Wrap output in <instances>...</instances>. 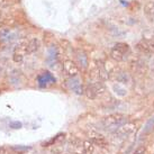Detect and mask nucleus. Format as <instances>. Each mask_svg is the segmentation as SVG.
I'll return each mask as SVG.
<instances>
[{
  "mask_svg": "<svg viewBox=\"0 0 154 154\" xmlns=\"http://www.w3.org/2000/svg\"><path fill=\"white\" fill-rule=\"evenodd\" d=\"M9 127L13 129H19L23 127V124L20 122H18V120H15V122H10L9 123Z\"/></svg>",
  "mask_w": 154,
  "mask_h": 154,
  "instance_id": "5701e85b",
  "label": "nucleus"
},
{
  "mask_svg": "<svg viewBox=\"0 0 154 154\" xmlns=\"http://www.w3.org/2000/svg\"><path fill=\"white\" fill-rule=\"evenodd\" d=\"M37 80H38V85L41 87H48L50 85L55 83V79L50 72H43L42 74H39Z\"/></svg>",
  "mask_w": 154,
  "mask_h": 154,
  "instance_id": "9d476101",
  "label": "nucleus"
},
{
  "mask_svg": "<svg viewBox=\"0 0 154 154\" xmlns=\"http://www.w3.org/2000/svg\"><path fill=\"white\" fill-rule=\"evenodd\" d=\"M68 150L72 154H85L83 153V142L77 137H71L68 142Z\"/></svg>",
  "mask_w": 154,
  "mask_h": 154,
  "instance_id": "20e7f679",
  "label": "nucleus"
},
{
  "mask_svg": "<svg viewBox=\"0 0 154 154\" xmlns=\"http://www.w3.org/2000/svg\"><path fill=\"white\" fill-rule=\"evenodd\" d=\"M39 46H41V42H39L37 38H33L28 42V48H27V53L28 54H32V53H35L36 51H38Z\"/></svg>",
  "mask_w": 154,
  "mask_h": 154,
  "instance_id": "2eb2a0df",
  "label": "nucleus"
},
{
  "mask_svg": "<svg viewBox=\"0 0 154 154\" xmlns=\"http://www.w3.org/2000/svg\"><path fill=\"white\" fill-rule=\"evenodd\" d=\"M7 28H9V27H7V26L5 25L2 22H0V37L2 36V34L6 32V29H7Z\"/></svg>",
  "mask_w": 154,
  "mask_h": 154,
  "instance_id": "a878e982",
  "label": "nucleus"
},
{
  "mask_svg": "<svg viewBox=\"0 0 154 154\" xmlns=\"http://www.w3.org/2000/svg\"><path fill=\"white\" fill-rule=\"evenodd\" d=\"M28 39L27 38H20L17 42V44L15 45V48H14V54H13V60L18 63V62H22L24 56L27 53V48H28Z\"/></svg>",
  "mask_w": 154,
  "mask_h": 154,
  "instance_id": "f03ea898",
  "label": "nucleus"
},
{
  "mask_svg": "<svg viewBox=\"0 0 154 154\" xmlns=\"http://www.w3.org/2000/svg\"><path fill=\"white\" fill-rule=\"evenodd\" d=\"M144 13L146 17L150 19V22L154 23V1H150L144 7Z\"/></svg>",
  "mask_w": 154,
  "mask_h": 154,
  "instance_id": "4468645a",
  "label": "nucleus"
},
{
  "mask_svg": "<svg viewBox=\"0 0 154 154\" xmlns=\"http://www.w3.org/2000/svg\"><path fill=\"white\" fill-rule=\"evenodd\" d=\"M127 116L124 114H111L103 118L101 123L107 131H115L125 123H127Z\"/></svg>",
  "mask_w": 154,
  "mask_h": 154,
  "instance_id": "f257e3e1",
  "label": "nucleus"
},
{
  "mask_svg": "<svg viewBox=\"0 0 154 154\" xmlns=\"http://www.w3.org/2000/svg\"><path fill=\"white\" fill-rule=\"evenodd\" d=\"M13 0H0V7H8L9 5H11Z\"/></svg>",
  "mask_w": 154,
  "mask_h": 154,
  "instance_id": "393cba45",
  "label": "nucleus"
},
{
  "mask_svg": "<svg viewBox=\"0 0 154 154\" xmlns=\"http://www.w3.org/2000/svg\"><path fill=\"white\" fill-rule=\"evenodd\" d=\"M10 150L13 151L15 154H24L29 150V147L24 145H14V146H10Z\"/></svg>",
  "mask_w": 154,
  "mask_h": 154,
  "instance_id": "dca6fc26",
  "label": "nucleus"
},
{
  "mask_svg": "<svg viewBox=\"0 0 154 154\" xmlns=\"http://www.w3.org/2000/svg\"><path fill=\"white\" fill-rule=\"evenodd\" d=\"M75 57H77V62L79 65H81V68L87 69L89 64V60H88V55L83 51H78L75 53Z\"/></svg>",
  "mask_w": 154,
  "mask_h": 154,
  "instance_id": "f8f14e48",
  "label": "nucleus"
},
{
  "mask_svg": "<svg viewBox=\"0 0 154 154\" xmlns=\"http://www.w3.org/2000/svg\"><path fill=\"white\" fill-rule=\"evenodd\" d=\"M85 94H86V96L89 99H96L97 98V97H96V94H94V91L92 90V88H91L90 85H88L87 88L85 89Z\"/></svg>",
  "mask_w": 154,
  "mask_h": 154,
  "instance_id": "aec40b11",
  "label": "nucleus"
},
{
  "mask_svg": "<svg viewBox=\"0 0 154 154\" xmlns=\"http://www.w3.org/2000/svg\"><path fill=\"white\" fill-rule=\"evenodd\" d=\"M153 129H154V116L151 117L150 119L147 120V123L145 124V127H144V133H150Z\"/></svg>",
  "mask_w": 154,
  "mask_h": 154,
  "instance_id": "6ab92c4d",
  "label": "nucleus"
},
{
  "mask_svg": "<svg viewBox=\"0 0 154 154\" xmlns=\"http://www.w3.org/2000/svg\"><path fill=\"white\" fill-rule=\"evenodd\" d=\"M92 90L94 91V94H96V97L98 98L99 96H101V94H105V91H106V87L103 86V82H94V83H91L90 85Z\"/></svg>",
  "mask_w": 154,
  "mask_h": 154,
  "instance_id": "ddd939ff",
  "label": "nucleus"
},
{
  "mask_svg": "<svg viewBox=\"0 0 154 154\" xmlns=\"http://www.w3.org/2000/svg\"><path fill=\"white\" fill-rule=\"evenodd\" d=\"M112 88H114V91H115L118 96H125V94H127L126 89H124L123 87H120L119 85H114V86H112Z\"/></svg>",
  "mask_w": 154,
  "mask_h": 154,
  "instance_id": "4be33fe9",
  "label": "nucleus"
},
{
  "mask_svg": "<svg viewBox=\"0 0 154 154\" xmlns=\"http://www.w3.org/2000/svg\"><path fill=\"white\" fill-rule=\"evenodd\" d=\"M145 43L147 45V47H149V50H150L151 54L154 53V39H146Z\"/></svg>",
  "mask_w": 154,
  "mask_h": 154,
  "instance_id": "b1692460",
  "label": "nucleus"
},
{
  "mask_svg": "<svg viewBox=\"0 0 154 154\" xmlns=\"http://www.w3.org/2000/svg\"><path fill=\"white\" fill-rule=\"evenodd\" d=\"M153 107H154V103H153Z\"/></svg>",
  "mask_w": 154,
  "mask_h": 154,
  "instance_id": "c756f323",
  "label": "nucleus"
},
{
  "mask_svg": "<svg viewBox=\"0 0 154 154\" xmlns=\"http://www.w3.org/2000/svg\"><path fill=\"white\" fill-rule=\"evenodd\" d=\"M8 66V60L6 57H0V75L6 71Z\"/></svg>",
  "mask_w": 154,
  "mask_h": 154,
  "instance_id": "412c9836",
  "label": "nucleus"
},
{
  "mask_svg": "<svg viewBox=\"0 0 154 154\" xmlns=\"http://www.w3.org/2000/svg\"><path fill=\"white\" fill-rule=\"evenodd\" d=\"M136 132V125L134 123H125L124 125H122L120 127L115 129L114 132V136L117 138H126L129 135H132L133 133Z\"/></svg>",
  "mask_w": 154,
  "mask_h": 154,
  "instance_id": "7ed1b4c3",
  "label": "nucleus"
},
{
  "mask_svg": "<svg viewBox=\"0 0 154 154\" xmlns=\"http://www.w3.org/2000/svg\"><path fill=\"white\" fill-rule=\"evenodd\" d=\"M94 151V144L90 141H85L83 142V153L85 154H92Z\"/></svg>",
  "mask_w": 154,
  "mask_h": 154,
  "instance_id": "f3484780",
  "label": "nucleus"
},
{
  "mask_svg": "<svg viewBox=\"0 0 154 154\" xmlns=\"http://www.w3.org/2000/svg\"><path fill=\"white\" fill-rule=\"evenodd\" d=\"M63 70H64V72L70 78L77 77L78 74H79V72H80L79 65L75 62H73L72 60H65L63 62Z\"/></svg>",
  "mask_w": 154,
  "mask_h": 154,
  "instance_id": "423d86ee",
  "label": "nucleus"
},
{
  "mask_svg": "<svg viewBox=\"0 0 154 154\" xmlns=\"http://www.w3.org/2000/svg\"><path fill=\"white\" fill-rule=\"evenodd\" d=\"M152 72H153V75H154V63H153V68H152Z\"/></svg>",
  "mask_w": 154,
  "mask_h": 154,
  "instance_id": "c85d7f7f",
  "label": "nucleus"
},
{
  "mask_svg": "<svg viewBox=\"0 0 154 154\" xmlns=\"http://www.w3.org/2000/svg\"><path fill=\"white\" fill-rule=\"evenodd\" d=\"M57 56H59V52H57V48H56L54 45L48 47V51H47V57H46V62L50 66H53V65L56 63L57 61Z\"/></svg>",
  "mask_w": 154,
  "mask_h": 154,
  "instance_id": "9b49d317",
  "label": "nucleus"
},
{
  "mask_svg": "<svg viewBox=\"0 0 154 154\" xmlns=\"http://www.w3.org/2000/svg\"><path fill=\"white\" fill-rule=\"evenodd\" d=\"M66 85H68V87L72 90L74 94H82L83 92H85V90H83V87H82L81 82H80V80H79L77 77L69 78L68 80H66Z\"/></svg>",
  "mask_w": 154,
  "mask_h": 154,
  "instance_id": "6e6552de",
  "label": "nucleus"
},
{
  "mask_svg": "<svg viewBox=\"0 0 154 154\" xmlns=\"http://www.w3.org/2000/svg\"><path fill=\"white\" fill-rule=\"evenodd\" d=\"M136 48H137V51H140L141 53H143V54H151V52H150V50H149L147 45H146L145 41L140 42V43L136 45Z\"/></svg>",
  "mask_w": 154,
  "mask_h": 154,
  "instance_id": "a211bd4d",
  "label": "nucleus"
},
{
  "mask_svg": "<svg viewBox=\"0 0 154 154\" xmlns=\"http://www.w3.org/2000/svg\"><path fill=\"white\" fill-rule=\"evenodd\" d=\"M8 81L13 87H20L24 82V74L22 71H19L17 69L13 70L9 73L8 75Z\"/></svg>",
  "mask_w": 154,
  "mask_h": 154,
  "instance_id": "0eeeda50",
  "label": "nucleus"
},
{
  "mask_svg": "<svg viewBox=\"0 0 154 154\" xmlns=\"http://www.w3.org/2000/svg\"><path fill=\"white\" fill-rule=\"evenodd\" d=\"M88 136L90 138V142L94 144V145H98L99 147H106L108 145V142L106 140V137L101 135L100 133L94 132V131H90L88 133Z\"/></svg>",
  "mask_w": 154,
  "mask_h": 154,
  "instance_id": "39448f33",
  "label": "nucleus"
},
{
  "mask_svg": "<svg viewBox=\"0 0 154 154\" xmlns=\"http://www.w3.org/2000/svg\"><path fill=\"white\" fill-rule=\"evenodd\" d=\"M1 19H2V13H1V10H0V22H1Z\"/></svg>",
  "mask_w": 154,
  "mask_h": 154,
  "instance_id": "cd10ccee",
  "label": "nucleus"
},
{
  "mask_svg": "<svg viewBox=\"0 0 154 154\" xmlns=\"http://www.w3.org/2000/svg\"><path fill=\"white\" fill-rule=\"evenodd\" d=\"M133 154H147V152H146V149H144V147H138Z\"/></svg>",
  "mask_w": 154,
  "mask_h": 154,
  "instance_id": "bb28decb",
  "label": "nucleus"
},
{
  "mask_svg": "<svg viewBox=\"0 0 154 154\" xmlns=\"http://www.w3.org/2000/svg\"><path fill=\"white\" fill-rule=\"evenodd\" d=\"M108 78L114 79L118 83H123V85H126V83H128L131 81V78H129L128 74L123 72V71H116V72L108 73Z\"/></svg>",
  "mask_w": 154,
  "mask_h": 154,
  "instance_id": "1a4fd4ad",
  "label": "nucleus"
}]
</instances>
